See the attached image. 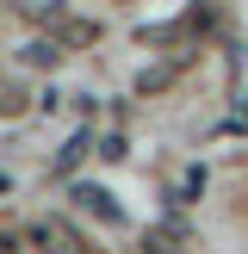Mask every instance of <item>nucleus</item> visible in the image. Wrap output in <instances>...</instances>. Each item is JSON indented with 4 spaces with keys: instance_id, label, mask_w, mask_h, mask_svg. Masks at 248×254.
<instances>
[{
    "instance_id": "nucleus-6",
    "label": "nucleus",
    "mask_w": 248,
    "mask_h": 254,
    "mask_svg": "<svg viewBox=\"0 0 248 254\" xmlns=\"http://www.w3.org/2000/svg\"><path fill=\"white\" fill-rule=\"evenodd\" d=\"M62 56H68V44H62L56 31H50V37H31V44H25V68H56Z\"/></svg>"
},
{
    "instance_id": "nucleus-1",
    "label": "nucleus",
    "mask_w": 248,
    "mask_h": 254,
    "mask_svg": "<svg viewBox=\"0 0 248 254\" xmlns=\"http://www.w3.org/2000/svg\"><path fill=\"white\" fill-rule=\"evenodd\" d=\"M19 248H62V254H81L87 236L74 230L68 217H37V223H25V230H19Z\"/></svg>"
},
{
    "instance_id": "nucleus-7",
    "label": "nucleus",
    "mask_w": 248,
    "mask_h": 254,
    "mask_svg": "<svg viewBox=\"0 0 248 254\" xmlns=\"http://www.w3.org/2000/svg\"><path fill=\"white\" fill-rule=\"evenodd\" d=\"M56 37H62L68 50H87V44H99V25H93V19H62Z\"/></svg>"
},
{
    "instance_id": "nucleus-9",
    "label": "nucleus",
    "mask_w": 248,
    "mask_h": 254,
    "mask_svg": "<svg viewBox=\"0 0 248 254\" xmlns=\"http://www.w3.org/2000/svg\"><path fill=\"white\" fill-rule=\"evenodd\" d=\"M25 106H31V93H25L19 81H0V118H19Z\"/></svg>"
},
{
    "instance_id": "nucleus-10",
    "label": "nucleus",
    "mask_w": 248,
    "mask_h": 254,
    "mask_svg": "<svg viewBox=\"0 0 248 254\" xmlns=\"http://www.w3.org/2000/svg\"><path fill=\"white\" fill-rule=\"evenodd\" d=\"M99 155H106V161H124V136H99Z\"/></svg>"
},
{
    "instance_id": "nucleus-12",
    "label": "nucleus",
    "mask_w": 248,
    "mask_h": 254,
    "mask_svg": "<svg viewBox=\"0 0 248 254\" xmlns=\"http://www.w3.org/2000/svg\"><path fill=\"white\" fill-rule=\"evenodd\" d=\"M236 124H248V99H242V112H236Z\"/></svg>"
},
{
    "instance_id": "nucleus-11",
    "label": "nucleus",
    "mask_w": 248,
    "mask_h": 254,
    "mask_svg": "<svg viewBox=\"0 0 248 254\" xmlns=\"http://www.w3.org/2000/svg\"><path fill=\"white\" fill-rule=\"evenodd\" d=\"M6 192H12V180H6V174H0V198H6Z\"/></svg>"
},
{
    "instance_id": "nucleus-3",
    "label": "nucleus",
    "mask_w": 248,
    "mask_h": 254,
    "mask_svg": "<svg viewBox=\"0 0 248 254\" xmlns=\"http://www.w3.org/2000/svg\"><path fill=\"white\" fill-rule=\"evenodd\" d=\"M12 12H19L25 25H50V31H56V25L68 19V0H12Z\"/></svg>"
},
{
    "instance_id": "nucleus-8",
    "label": "nucleus",
    "mask_w": 248,
    "mask_h": 254,
    "mask_svg": "<svg viewBox=\"0 0 248 254\" xmlns=\"http://www.w3.org/2000/svg\"><path fill=\"white\" fill-rule=\"evenodd\" d=\"M192 192H205V168L174 174V186H168V198H174V205H192Z\"/></svg>"
},
{
    "instance_id": "nucleus-4",
    "label": "nucleus",
    "mask_w": 248,
    "mask_h": 254,
    "mask_svg": "<svg viewBox=\"0 0 248 254\" xmlns=\"http://www.w3.org/2000/svg\"><path fill=\"white\" fill-rule=\"evenodd\" d=\"M186 242H192V223H186V217H180V205H174L168 217L149 230V248H186Z\"/></svg>"
},
{
    "instance_id": "nucleus-5",
    "label": "nucleus",
    "mask_w": 248,
    "mask_h": 254,
    "mask_svg": "<svg viewBox=\"0 0 248 254\" xmlns=\"http://www.w3.org/2000/svg\"><path fill=\"white\" fill-rule=\"evenodd\" d=\"M87 155H93V130H74L68 143L56 149V161H50V174H74V168H81Z\"/></svg>"
},
{
    "instance_id": "nucleus-2",
    "label": "nucleus",
    "mask_w": 248,
    "mask_h": 254,
    "mask_svg": "<svg viewBox=\"0 0 248 254\" xmlns=\"http://www.w3.org/2000/svg\"><path fill=\"white\" fill-rule=\"evenodd\" d=\"M74 205H81L87 217H99V223H112V230H118V223H124V211H118V198H112L106 186H74Z\"/></svg>"
}]
</instances>
